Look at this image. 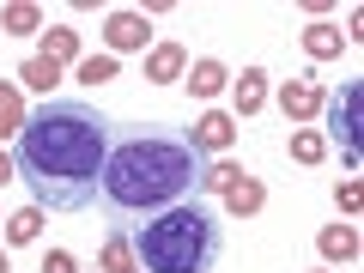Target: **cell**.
I'll use <instances>...</instances> for the list:
<instances>
[{
  "mask_svg": "<svg viewBox=\"0 0 364 273\" xmlns=\"http://www.w3.org/2000/svg\"><path fill=\"white\" fill-rule=\"evenodd\" d=\"M73 49H79V37H73V31H49V61H67Z\"/></svg>",
  "mask_w": 364,
  "mask_h": 273,
  "instance_id": "22",
  "label": "cell"
},
{
  "mask_svg": "<svg viewBox=\"0 0 364 273\" xmlns=\"http://www.w3.org/2000/svg\"><path fill=\"white\" fill-rule=\"evenodd\" d=\"M116 128L97 104L85 97H49L37 116L18 128L13 176L31 188V200L49 213H85L104 188V164Z\"/></svg>",
  "mask_w": 364,
  "mask_h": 273,
  "instance_id": "1",
  "label": "cell"
},
{
  "mask_svg": "<svg viewBox=\"0 0 364 273\" xmlns=\"http://www.w3.org/2000/svg\"><path fill=\"white\" fill-rule=\"evenodd\" d=\"M261 104H267V73H261V67H249V73L237 79V109H243V116H255Z\"/></svg>",
  "mask_w": 364,
  "mask_h": 273,
  "instance_id": "8",
  "label": "cell"
},
{
  "mask_svg": "<svg viewBox=\"0 0 364 273\" xmlns=\"http://www.w3.org/2000/svg\"><path fill=\"white\" fill-rule=\"evenodd\" d=\"M225 195H231V213H255V207H261V182H249V176H237L231 188H225Z\"/></svg>",
  "mask_w": 364,
  "mask_h": 273,
  "instance_id": "15",
  "label": "cell"
},
{
  "mask_svg": "<svg viewBox=\"0 0 364 273\" xmlns=\"http://www.w3.org/2000/svg\"><path fill=\"white\" fill-rule=\"evenodd\" d=\"M322 255L352 261V255H358V231H352V225H328V231H322Z\"/></svg>",
  "mask_w": 364,
  "mask_h": 273,
  "instance_id": "10",
  "label": "cell"
},
{
  "mask_svg": "<svg viewBox=\"0 0 364 273\" xmlns=\"http://www.w3.org/2000/svg\"><path fill=\"white\" fill-rule=\"evenodd\" d=\"M13 122H18V91H13V85H0V134L13 128ZM18 128H25V122H18Z\"/></svg>",
  "mask_w": 364,
  "mask_h": 273,
  "instance_id": "20",
  "label": "cell"
},
{
  "mask_svg": "<svg viewBox=\"0 0 364 273\" xmlns=\"http://www.w3.org/2000/svg\"><path fill=\"white\" fill-rule=\"evenodd\" d=\"M73 267H79V261H73V255H67V249H55V255H49V261H43V273H73Z\"/></svg>",
  "mask_w": 364,
  "mask_h": 273,
  "instance_id": "23",
  "label": "cell"
},
{
  "mask_svg": "<svg viewBox=\"0 0 364 273\" xmlns=\"http://www.w3.org/2000/svg\"><path fill=\"white\" fill-rule=\"evenodd\" d=\"M279 104H286V116H291V122H304V116H316L328 97H322V85H316V79H286Z\"/></svg>",
  "mask_w": 364,
  "mask_h": 273,
  "instance_id": "6",
  "label": "cell"
},
{
  "mask_svg": "<svg viewBox=\"0 0 364 273\" xmlns=\"http://www.w3.org/2000/svg\"><path fill=\"white\" fill-rule=\"evenodd\" d=\"M200 176H207V158L188 146L182 128H128L116 146H109L104 164V213L109 225H146L158 213L195 200Z\"/></svg>",
  "mask_w": 364,
  "mask_h": 273,
  "instance_id": "2",
  "label": "cell"
},
{
  "mask_svg": "<svg viewBox=\"0 0 364 273\" xmlns=\"http://www.w3.org/2000/svg\"><path fill=\"white\" fill-rule=\"evenodd\" d=\"M37 231H43V207H25V213L6 219V237H13V243H37Z\"/></svg>",
  "mask_w": 364,
  "mask_h": 273,
  "instance_id": "13",
  "label": "cell"
},
{
  "mask_svg": "<svg viewBox=\"0 0 364 273\" xmlns=\"http://www.w3.org/2000/svg\"><path fill=\"white\" fill-rule=\"evenodd\" d=\"M79 79H85V85H104V79H116V55H91V61H79Z\"/></svg>",
  "mask_w": 364,
  "mask_h": 273,
  "instance_id": "17",
  "label": "cell"
},
{
  "mask_svg": "<svg viewBox=\"0 0 364 273\" xmlns=\"http://www.w3.org/2000/svg\"><path fill=\"white\" fill-rule=\"evenodd\" d=\"M6 31H13V37H31V31H37V6H13V13H6Z\"/></svg>",
  "mask_w": 364,
  "mask_h": 273,
  "instance_id": "18",
  "label": "cell"
},
{
  "mask_svg": "<svg viewBox=\"0 0 364 273\" xmlns=\"http://www.w3.org/2000/svg\"><path fill=\"white\" fill-rule=\"evenodd\" d=\"M322 152H328V140L316 128H298L291 134V158H298V164H322Z\"/></svg>",
  "mask_w": 364,
  "mask_h": 273,
  "instance_id": "12",
  "label": "cell"
},
{
  "mask_svg": "<svg viewBox=\"0 0 364 273\" xmlns=\"http://www.w3.org/2000/svg\"><path fill=\"white\" fill-rule=\"evenodd\" d=\"M358 97H364L358 79H346V85L328 97V134L340 140V158H346V164H358Z\"/></svg>",
  "mask_w": 364,
  "mask_h": 273,
  "instance_id": "4",
  "label": "cell"
},
{
  "mask_svg": "<svg viewBox=\"0 0 364 273\" xmlns=\"http://www.w3.org/2000/svg\"><path fill=\"white\" fill-rule=\"evenodd\" d=\"M0 182H13V164H6V158H0Z\"/></svg>",
  "mask_w": 364,
  "mask_h": 273,
  "instance_id": "24",
  "label": "cell"
},
{
  "mask_svg": "<svg viewBox=\"0 0 364 273\" xmlns=\"http://www.w3.org/2000/svg\"><path fill=\"white\" fill-rule=\"evenodd\" d=\"M182 61H188V55H182L176 43H164V49H152V61H146V79H152V85H164V79L182 73Z\"/></svg>",
  "mask_w": 364,
  "mask_h": 273,
  "instance_id": "9",
  "label": "cell"
},
{
  "mask_svg": "<svg viewBox=\"0 0 364 273\" xmlns=\"http://www.w3.org/2000/svg\"><path fill=\"white\" fill-rule=\"evenodd\" d=\"M231 140H237V128H231V116H219V109H207V116L188 128V146H195L200 158H207V152H225Z\"/></svg>",
  "mask_w": 364,
  "mask_h": 273,
  "instance_id": "5",
  "label": "cell"
},
{
  "mask_svg": "<svg viewBox=\"0 0 364 273\" xmlns=\"http://www.w3.org/2000/svg\"><path fill=\"white\" fill-rule=\"evenodd\" d=\"M134 249H140L146 273H213L225 255V225L200 200H182V207L134 225Z\"/></svg>",
  "mask_w": 364,
  "mask_h": 273,
  "instance_id": "3",
  "label": "cell"
},
{
  "mask_svg": "<svg viewBox=\"0 0 364 273\" xmlns=\"http://www.w3.org/2000/svg\"><path fill=\"white\" fill-rule=\"evenodd\" d=\"M237 176H243V170H237V164H213L207 176H200V188H231Z\"/></svg>",
  "mask_w": 364,
  "mask_h": 273,
  "instance_id": "21",
  "label": "cell"
},
{
  "mask_svg": "<svg viewBox=\"0 0 364 273\" xmlns=\"http://www.w3.org/2000/svg\"><path fill=\"white\" fill-rule=\"evenodd\" d=\"M188 85H195V97H219L225 91V67L219 61H195V79H188Z\"/></svg>",
  "mask_w": 364,
  "mask_h": 273,
  "instance_id": "14",
  "label": "cell"
},
{
  "mask_svg": "<svg viewBox=\"0 0 364 273\" xmlns=\"http://www.w3.org/2000/svg\"><path fill=\"white\" fill-rule=\"evenodd\" d=\"M0 273H13V267H6V255H0Z\"/></svg>",
  "mask_w": 364,
  "mask_h": 273,
  "instance_id": "25",
  "label": "cell"
},
{
  "mask_svg": "<svg viewBox=\"0 0 364 273\" xmlns=\"http://www.w3.org/2000/svg\"><path fill=\"white\" fill-rule=\"evenodd\" d=\"M128 249H134V243H128V237H122V231L109 237V249H104V261H109V273H128Z\"/></svg>",
  "mask_w": 364,
  "mask_h": 273,
  "instance_id": "19",
  "label": "cell"
},
{
  "mask_svg": "<svg viewBox=\"0 0 364 273\" xmlns=\"http://www.w3.org/2000/svg\"><path fill=\"white\" fill-rule=\"evenodd\" d=\"M340 43H346V37H340L334 25H310V31H304V49H310L316 61H328V55H340Z\"/></svg>",
  "mask_w": 364,
  "mask_h": 273,
  "instance_id": "11",
  "label": "cell"
},
{
  "mask_svg": "<svg viewBox=\"0 0 364 273\" xmlns=\"http://www.w3.org/2000/svg\"><path fill=\"white\" fill-rule=\"evenodd\" d=\"M18 79H25L31 91H49V85H55V61H49V55H37V61L18 67Z\"/></svg>",
  "mask_w": 364,
  "mask_h": 273,
  "instance_id": "16",
  "label": "cell"
},
{
  "mask_svg": "<svg viewBox=\"0 0 364 273\" xmlns=\"http://www.w3.org/2000/svg\"><path fill=\"white\" fill-rule=\"evenodd\" d=\"M109 49H146V18L140 13H116L109 18Z\"/></svg>",
  "mask_w": 364,
  "mask_h": 273,
  "instance_id": "7",
  "label": "cell"
}]
</instances>
